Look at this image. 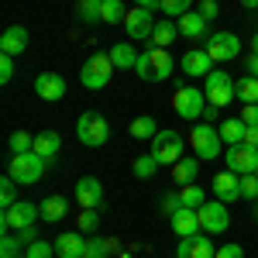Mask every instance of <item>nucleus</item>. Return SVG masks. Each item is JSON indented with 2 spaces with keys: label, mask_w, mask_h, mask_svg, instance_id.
Wrapping results in <instances>:
<instances>
[{
  "label": "nucleus",
  "mask_w": 258,
  "mask_h": 258,
  "mask_svg": "<svg viewBox=\"0 0 258 258\" xmlns=\"http://www.w3.org/2000/svg\"><path fill=\"white\" fill-rule=\"evenodd\" d=\"M135 73H138L145 83H165L169 76H172V55H169V48H159V45L145 48V52L138 55Z\"/></svg>",
  "instance_id": "obj_1"
},
{
  "label": "nucleus",
  "mask_w": 258,
  "mask_h": 258,
  "mask_svg": "<svg viewBox=\"0 0 258 258\" xmlns=\"http://www.w3.org/2000/svg\"><path fill=\"white\" fill-rule=\"evenodd\" d=\"M76 138L86 148H100V145H107V138H110V124H107V117L100 110H83L80 120H76Z\"/></svg>",
  "instance_id": "obj_2"
},
{
  "label": "nucleus",
  "mask_w": 258,
  "mask_h": 258,
  "mask_svg": "<svg viewBox=\"0 0 258 258\" xmlns=\"http://www.w3.org/2000/svg\"><path fill=\"white\" fill-rule=\"evenodd\" d=\"M45 165H48V162L41 159V155H35V152L11 155V162H7V176L14 179L18 186H31V182H38V179L45 176Z\"/></svg>",
  "instance_id": "obj_3"
},
{
  "label": "nucleus",
  "mask_w": 258,
  "mask_h": 258,
  "mask_svg": "<svg viewBox=\"0 0 258 258\" xmlns=\"http://www.w3.org/2000/svg\"><path fill=\"white\" fill-rule=\"evenodd\" d=\"M110 76H114V62H110V55H103V52H93L80 69V83L86 90H103L110 83Z\"/></svg>",
  "instance_id": "obj_4"
},
{
  "label": "nucleus",
  "mask_w": 258,
  "mask_h": 258,
  "mask_svg": "<svg viewBox=\"0 0 258 258\" xmlns=\"http://www.w3.org/2000/svg\"><path fill=\"white\" fill-rule=\"evenodd\" d=\"M207 93L197 90V86H179L176 93H172V110H176L182 120H200L203 117V110H207Z\"/></svg>",
  "instance_id": "obj_5"
},
{
  "label": "nucleus",
  "mask_w": 258,
  "mask_h": 258,
  "mask_svg": "<svg viewBox=\"0 0 258 258\" xmlns=\"http://www.w3.org/2000/svg\"><path fill=\"white\" fill-rule=\"evenodd\" d=\"M189 148H193V155L197 159H217L220 148H224V138H220V131L214 124H197L193 131H189Z\"/></svg>",
  "instance_id": "obj_6"
},
{
  "label": "nucleus",
  "mask_w": 258,
  "mask_h": 258,
  "mask_svg": "<svg viewBox=\"0 0 258 258\" xmlns=\"http://www.w3.org/2000/svg\"><path fill=\"white\" fill-rule=\"evenodd\" d=\"M234 86H238V80H234L231 73H224V69H214V73L203 80V93H207V100H210L214 107H227L231 100L238 97V93H234Z\"/></svg>",
  "instance_id": "obj_7"
},
{
  "label": "nucleus",
  "mask_w": 258,
  "mask_h": 258,
  "mask_svg": "<svg viewBox=\"0 0 258 258\" xmlns=\"http://www.w3.org/2000/svg\"><path fill=\"white\" fill-rule=\"evenodd\" d=\"M35 220H41V207L28 203V200H18L14 207H7L0 214V227L4 231H24V227H35Z\"/></svg>",
  "instance_id": "obj_8"
},
{
  "label": "nucleus",
  "mask_w": 258,
  "mask_h": 258,
  "mask_svg": "<svg viewBox=\"0 0 258 258\" xmlns=\"http://www.w3.org/2000/svg\"><path fill=\"white\" fill-rule=\"evenodd\" d=\"M207 55L214 62H231L241 55V38L234 35V31H214L210 38H207Z\"/></svg>",
  "instance_id": "obj_9"
},
{
  "label": "nucleus",
  "mask_w": 258,
  "mask_h": 258,
  "mask_svg": "<svg viewBox=\"0 0 258 258\" xmlns=\"http://www.w3.org/2000/svg\"><path fill=\"white\" fill-rule=\"evenodd\" d=\"M197 214H200V227H203L207 234H224V231L231 227L227 203H220V200H207V203L200 207Z\"/></svg>",
  "instance_id": "obj_10"
},
{
  "label": "nucleus",
  "mask_w": 258,
  "mask_h": 258,
  "mask_svg": "<svg viewBox=\"0 0 258 258\" xmlns=\"http://www.w3.org/2000/svg\"><path fill=\"white\" fill-rule=\"evenodd\" d=\"M152 155L162 162V165H176L182 159V135L179 131H159L152 138Z\"/></svg>",
  "instance_id": "obj_11"
},
{
  "label": "nucleus",
  "mask_w": 258,
  "mask_h": 258,
  "mask_svg": "<svg viewBox=\"0 0 258 258\" xmlns=\"http://www.w3.org/2000/svg\"><path fill=\"white\" fill-rule=\"evenodd\" d=\"M224 162H227V172H234V176H248V172H255L258 169V148H251V145H231L227 148V155H224Z\"/></svg>",
  "instance_id": "obj_12"
},
{
  "label": "nucleus",
  "mask_w": 258,
  "mask_h": 258,
  "mask_svg": "<svg viewBox=\"0 0 258 258\" xmlns=\"http://www.w3.org/2000/svg\"><path fill=\"white\" fill-rule=\"evenodd\" d=\"M155 14L152 11H145V7H131L127 11V18H124V28H127V35L135 41H141V38H152V31H155Z\"/></svg>",
  "instance_id": "obj_13"
},
{
  "label": "nucleus",
  "mask_w": 258,
  "mask_h": 258,
  "mask_svg": "<svg viewBox=\"0 0 258 258\" xmlns=\"http://www.w3.org/2000/svg\"><path fill=\"white\" fill-rule=\"evenodd\" d=\"M76 203L83 210H100L103 207V182L97 176H83L76 182Z\"/></svg>",
  "instance_id": "obj_14"
},
{
  "label": "nucleus",
  "mask_w": 258,
  "mask_h": 258,
  "mask_svg": "<svg viewBox=\"0 0 258 258\" xmlns=\"http://www.w3.org/2000/svg\"><path fill=\"white\" fill-rule=\"evenodd\" d=\"M217 251H214V241H210V234L203 231V234H193V238H182L176 248V258H214Z\"/></svg>",
  "instance_id": "obj_15"
},
{
  "label": "nucleus",
  "mask_w": 258,
  "mask_h": 258,
  "mask_svg": "<svg viewBox=\"0 0 258 258\" xmlns=\"http://www.w3.org/2000/svg\"><path fill=\"white\" fill-rule=\"evenodd\" d=\"M179 66H182L186 76H200V80H207V76L214 73V59L207 55V48H189Z\"/></svg>",
  "instance_id": "obj_16"
},
{
  "label": "nucleus",
  "mask_w": 258,
  "mask_h": 258,
  "mask_svg": "<svg viewBox=\"0 0 258 258\" xmlns=\"http://www.w3.org/2000/svg\"><path fill=\"white\" fill-rule=\"evenodd\" d=\"M35 93L45 103H55V100L66 97V80L59 73H41V76H35Z\"/></svg>",
  "instance_id": "obj_17"
},
{
  "label": "nucleus",
  "mask_w": 258,
  "mask_h": 258,
  "mask_svg": "<svg viewBox=\"0 0 258 258\" xmlns=\"http://www.w3.org/2000/svg\"><path fill=\"white\" fill-rule=\"evenodd\" d=\"M24 48H28V28H21V24H11V28H4V35H0V55H24Z\"/></svg>",
  "instance_id": "obj_18"
},
{
  "label": "nucleus",
  "mask_w": 258,
  "mask_h": 258,
  "mask_svg": "<svg viewBox=\"0 0 258 258\" xmlns=\"http://www.w3.org/2000/svg\"><path fill=\"white\" fill-rule=\"evenodd\" d=\"M169 224H172V231H176L179 238H193V234H200V231H203V227H200V214L193 210V207L176 210V214L169 217Z\"/></svg>",
  "instance_id": "obj_19"
},
{
  "label": "nucleus",
  "mask_w": 258,
  "mask_h": 258,
  "mask_svg": "<svg viewBox=\"0 0 258 258\" xmlns=\"http://www.w3.org/2000/svg\"><path fill=\"white\" fill-rule=\"evenodd\" d=\"M214 200H220V203H234V200H241V176H234V172H220V176H214Z\"/></svg>",
  "instance_id": "obj_20"
},
{
  "label": "nucleus",
  "mask_w": 258,
  "mask_h": 258,
  "mask_svg": "<svg viewBox=\"0 0 258 258\" xmlns=\"http://www.w3.org/2000/svg\"><path fill=\"white\" fill-rule=\"evenodd\" d=\"M83 251H86V241H83L80 231H66L55 238V255L59 258H83Z\"/></svg>",
  "instance_id": "obj_21"
},
{
  "label": "nucleus",
  "mask_w": 258,
  "mask_h": 258,
  "mask_svg": "<svg viewBox=\"0 0 258 258\" xmlns=\"http://www.w3.org/2000/svg\"><path fill=\"white\" fill-rule=\"evenodd\" d=\"M59 148H62V138H59V131H41V135H35V155H41L45 162H52L55 155H59Z\"/></svg>",
  "instance_id": "obj_22"
},
{
  "label": "nucleus",
  "mask_w": 258,
  "mask_h": 258,
  "mask_svg": "<svg viewBox=\"0 0 258 258\" xmlns=\"http://www.w3.org/2000/svg\"><path fill=\"white\" fill-rule=\"evenodd\" d=\"M38 207H41V220H45V224H59V220L69 214V200L66 197H45Z\"/></svg>",
  "instance_id": "obj_23"
},
{
  "label": "nucleus",
  "mask_w": 258,
  "mask_h": 258,
  "mask_svg": "<svg viewBox=\"0 0 258 258\" xmlns=\"http://www.w3.org/2000/svg\"><path fill=\"white\" fill-rule=\"evenodd\" d=\"M207 24H210V21L203 18L200 11H189V14L179 18V35H186V38H203V35H207Z\"/></svg>",
  "instance_id": "obj_24"
},
{
  "label": "nucleus",
  "mask_w": 258,
  "mask_h": 258,
  "mask_svg": "<svg viewBox=\"0 0 258 258\" xmlns=\"http://www.w3.org/2000/svg\"><path fill=\"white\" fill-rule=\"evenodd\" d=\"M107 55H110V62H114V69H131V66H138V55H141V52H135V48H131V41H117Z\"/></svg>",
  "instance_id": "obj_25"
},
{
  "label": "nucleus",
  "mask_w": 258,
  "mask_h": 258,
  "mask_svg": "<svg viewBox=\"0 0 258 258\" xmlns=\"http://www.w3.org/2000/svg\"><path fill=\"white\" fill-rule=\"evenodd\" d=\"M197 172H200V159H179L172 165V182L176 186H189L197 179Z\"/></svg>",
  "instance_id": "obj_26"
},
{
  "label": "nucleus",
  "mask_w": 258,
  "mask_h": 258,
  "mask_svg": "<svg viewBox=\"0 0 258 258\" xmlns=\"http://www.w3.org/2000/svg\"><path fill=\"white\" fill-rule=\"evenodd\" d=\"M162 127H159V120L155 117H148V114H141V117L131 120V138H138V141H152L155 135H159Z\"/></svg>",
  "instance_id": "obj_27"
},
{
  "label": "nucleus",
  "mask_w": 258,
  "mask_h": 258,
  "mask_svg": "<svg viewBox=\"0 0 258 258\" xmlns=\"http://www.w3.org/2000/svg\"><path fill=\"white\" fill-rule=\"evenodd\" d=\"M244 127H248V124L241 117H227L217 131H220V138H224V145L231 148V145H241V141H244Z\"/></svg>",
  "instance_id": "obj_28"
},
{
  "label": "nucleus",
  "mask_w": 258,
  "mask_h": 258,
  "mask_svg": "<svg viewBox=\"0 0 258 258\" xmlns=\"http://www.w3.org/2000/svg\"><path fill=\"white\" fill-rule=\"evenodd\" d=\"M124 18H127L124 0H100V21L103 24H124Z\"/></svg>",
  "instance_id": "obj_29"
},
{
  "label": "nucleus",
  "mask_w": 258,
  "mask_h": 258,
  "mask_svg": "<svg viewBox=\"0 0 258 258\" xmlns=\"http://www.w3.org/2000/svg\"><path fill=\"white\" fill-rule=\"evenodd\" d=\"M176 35H179V24H172V21H159L155 31H152V41H155L159 48H169V45L176 41Z\"/></svg>",
  "instance_id": "obj_30"
},
{
  "label": "nucleus",
  "mask_w": 258,
  "mask_h": 258,
  "mask_svg": "<svg viewBox=\"0 0 258 258\" xmlns=\"http://www.w3.org/2000/svg\"><path fill=\"white\" fill-rule=\"evenodd\" d=\"M110 251H117V241L114 238H93V241H86L83 258H107Z\"/></svg>",
  "instance_id": "obj_31"
},
{
  "label": "nucleus",
  "mask_w": 258,
  "mask_h": 258,
  "mask_svg": "<svg viewBox=\"0 0 258 258\" xmlns=\"http://www.w3.org/2000/svg\"><path fill=\"white\" fill-rule=\"evenodd\" d=\"M159 165H162V162L155 159L152 152H148V155H138V159H135L131 172H135V179H152L155 172H159Z\"/></svg>",
  "instance_id": "obj_32"
},
{
  "label": "nucleus",
  "mask_w": 258,
  "mask_h": 258,
  "mask_svg": "<svg viewBox=\"0 0 258 258\" xmlns=\"http://www.w3.org/2000/svg\"><path fill=\"white\" fill-rule=\"evenodd\" d=\"M234 93H238L241 103H258V76H241Z\"/></svg>",
  "instance_id": "obj_33"
},
{
  "label": "nucleus",
  "mask_w": 258,
  "mask_h": 258,
  "mask_svg": "<svg viewBox=\"0 0 258 258\" xmlns=\"http://www.w3.org/2000/svg\"><path fill=\"white\" fill-rule=\"evenodd\" d=\"M179 197H182V207H193V210H200L203 203H207V193L200 189V186H179Z\"/></svg>",
  "instance_id": "obj_34"
},
{
  "label": "nucleus",
  "mask_w": 258,
  "mask_h": 258,
  "mask_svg": "<svg viewBox=\"0 0 258 258\" xmlns=\"http://www.w3.org/2000/svg\"><path fill=\"white\" fill-rule=\"evenodd\" d=\"M159 11L165 14V18H182V14H189L193 11V0H162L159 4Z\"/></svg>",
  "instance_id": "obj_35"
},
{
  "label": "nucleus",
  "mask_w": 258,
  "mask_h": 258,
  "mask_svg": "<svg viewBox=\"0 0 258 258\" xmlns=\"http://www.w3.org/2000/svg\"><path fill=\"white\" fill-rule=\"evenodd\" d=\"M7 145H11V155H24V152L35 148V135H28V131H14Z\"/></svg>",
  "instance_id": "obj_36"
},
{
  "label": "nucleus",
  "mask_w": 258,
  "mask_h": 258,
  "mask_svg": "<svg viewBox=\"0 0 258 258\" xmlns=\"http://www.w3.org/2000/svg\"><path fill=\"white\" fill-rule=\"evenodd\" d=\"M176 210H182V197H179V189L162 193V197H159V214H162V217H172Z\"/></svg>",
  "instance_id": "obj_37"
},
{
  "label": "nucleus",
  "mask_w": 258,
  "mask_h": 258,
  "mask_svg": "<svg viewBox=\"0 0 258 258\" xmlns=\"http://www.w3.org/2000/svg\"><path fill=\"white\" fill-rule=\"evenodd\" d=\"M14 203H18V182L11 176H4L0 179V207L7 210V207H14Z\"/></svg>",
  "instance_id": "obj_38"
},
{
  "label": "nucleus",
  "mask_w": 258,
  "mask_h": 258,
  "mask_svg": "<svg viewBox=\"0 0 258 258\" xmlns=\"http://www.w3.org/2000/svg\"><path fill=\"white\" fill-rule=\"evenodd\" d=\"M76 18L80 21H100V0H76Z\"/></svg>",
  "instance_id": "obj_39"
},
{
  "label": "nucleus",
  "mask_w": 258,
  "mask_h": 258,
  "mask_svg": "<svg viewBox=\"0 0 258 258\" xmlns=\"http://www.w3.org/2000/svg\"><path fill=\"white\" fill-rule=\"evenodd\" d=\"M21 238H11L7 231H4V238H0V258H21Z\"/></svg>",
  "instance_id": "obj_40"
},
{
  "label": "nucleus",
  "mask_w": 258,
  "mask_h": 258,
  "mask_svg": "<svg viewBox=\"0 0 258 258\" xmlns=\"http://www.w3.org/2000/svg\"><path fill=\"white\" fill-rule=\"evenodd\" d=\"M24 255L28 258H52L55 255V244H48V241H31V244H28V248H24Z\"/></svg>",
  "instance_id": "obj_41"
},
{
  "label": "nucleus",
  "mask_w": 258,
  "mask_h": 258,
  "mask_svg": "<svg viewBox=\"0 0 258 258\" xmlns=\"http://www.w3.org/2000/svg\"><path fill=\"white\" fill-rule=\"evenodd\" d=\"M241 200H258V176L255 172L241 176Z\"/></svg>",
  "instance_id": "obj_42"
},
{
  "label": "nucleus",
  "mask_w": 258,
  "mask_h": 258,
  "mask_svg": "<svg viewBox=\"0 0 258 258\" xmlns=\"http://www.w3.org/2000/svg\"><path fill=\"white\" fill-rule=\"evenodd\" d=\"M97 224H100V214H97V210H83L80 217H76V227H80V231H86V234H90V231H97Z\"/></svg>",
  "instance_id": "obj_43"
},
{
  "label": "nucleus",
  "mask_w": 258,
  "mask_h": 258,
  "mask_svg": "<svg viewBox=\"0 0 258 258\" xmlns=\"http://www.w3.org/2000/svg\"><path fill=\"white\" fill-rule=\"evenodd\" d=\"M214 258H244V248L234 244V241H227V244H220V248H217V255H214Z\"/></svg>",
  "instance_id": "obj_44"
},
{
  "label": "nucleus",
  "mask_w": 258,
  "mask_h": 258,
  "mask_svg": "<svg viewBox=\"0 0 258 258\" xmlns=\"http://www.w3.org/2000/svg\"><path fill=\"white\" fill-rule=\"evenodd\" d=\"M14 80V55H0V83Z\"/></svg>",
  "instance_id": "obj_45"
},
{
  "label": "nucleus",
  "mask_w": 258,
  "mask_h": 258,
  "mask_svg": "<svg viewBox=\"0 0 258 258\" xmlns=\"http://www.w3.org/2000/svg\"><path fill=\"white\" fill-rule=\"evenodd\" d=\"M200 14H203L207 21H214L220 14V4H217V0H200Z\"/></svg>",
  "instance_id": "obj_46"
},
{
  "label": "nucleus",
  "mask_w": 258,
  "mask_h": 258,
  "mask_svg": "<svg viewBox=\"0 0 258 258\" xmlns=\"http://www.w3.org/2000/svg\"><path fill=\"white\" fill-rule=\"evenodd\" d=\"M241 120L251 127V124H258V103H244L241 107Z\"/></svg>",
  "instance_id": "obj_47"
},
{
  "label": "nucleus",
  "mask_w": 258,
  "mask_h": 258,
  "mask_svg": "<svg viewBox=\"0 0 258 258\" xmlns=\"http://www.w3.org/2000/svg\"><path fill=\"white\" fill-rule=\"evenodd\" d=\"M18 238H21V244L28 248L31 241H38V231H35V227H24V231H18Z\"/></svg>",
  "instance_id": "obj_48"
},
{
  "label": "nucleus",
  "mask_w": 258,
  "mask_h": 258,
  "mask_svg": "<svg viewBox=\"0 0 258 258\" xmlns=\"http://www.w3.org/2000/svg\"><path fill=\"white\" fill-rule=\"evenodd\" d=\"M244 145H251V148H258V124H251V127H244Z\"/></svg>",
  "instance_id": "obj_49"
},
{
  "label": "nucleus",
  "mask_w": 258,
  "mask_h": 258,
  "mask_svg": "<svg viewBox=\"0 0 258 258\" xmlns=\"http://www.w3.org/2000/svg\"><path fill=\"white\" fill-rule=\"evenodd\" d=\"M244 69H248V76H258V52H251V55L244 59Z\"/></svg>",
  "instance_id": "obj_50"
},
{
  "label": "nucleus",
  "mask_w": 258,
  "mask_h": 258,
  "mask_svg": "<svg viewBox=\"0 0 258 258\" xmlns=\"http://www.w3.org/2000/svg\"><path fill=\"white\" fill-rule=\"evenodd\" d=\"M217 110H220V107L207 103V110H203V120H207V124H214V120H217Z\"/></svg>",
  "instance_id": "obj_51"
},
{
  "label": "nucleus",
  "mask_w": 258,
  "mask_h": 258,
  "mask_svg": "<svg viewBox=\"0 0 258 258\" xmlns=\"http://www.w3.org/2000/svg\"><path fill=\"white\" fill-rule=\"evenodd\" d=\"M162 0H135V7H145V11H155Z\"/></svg>",
  "instance_id": "obj_52"
},
{
  "label": "nucleus",
  "mask_w": 258,
  "mask_h": 258,
  "mask_svg": "<svg viewBox=\"0 0 258 258\" xmlns=\"http://www.w3.org/2000/svg\"><path fill=\"white\" fill-rule=\"evenodd\" d=\"M241 7H248V11H255V7H258V0H241Z\"/></svg>",
  "instance_id": "obj_53"
},
{
  "label": "nucleus",
  "mask_w": 258,
  "mask_h": 258,
  "mask_svg": "<svg viewBox=\"0 0 258 258\" xmlns=\"http://www.w3.org/2000/svg\"><path fill=\"white\" fill-rule=\"evenodd\" d=\"M251 52H258V35H255V38H251Z\"/></svg>",
  "instance_id": "obj_54"
},
{
  "label": "nucleus",
  "mask_w": 258,
  "mask_h": 258,
  "mask_svg": "<svg viewBox=\"0 0 258 258\" xmlns=\"http://www.w3.org/2000/svg\"><path fill=\"white\" fill-rule=\"evenodd\" d=\"M255 217H258V200H255Z\"/></svg>",
  "instance_id": "obj_55"
},
{
  "label": "nucleus",
  "mask_w": 258,
  "mask_h": 258,
  "mask_svg": "<svg viewBox=\"0 0 258 258\" xmlns=\"http://www.w3.org/2000/svg\"><path fill=\"white\" fill-rule=\"evenodd\" d=\"M255 176H258V169H255Z\"/></svg>",
  "instance_id": "obj_56"
},
{
  "label": "nucleus",
  "mask_w": 258,
  "mask_h": 258,
  "mask_svg": "<svg viewBox=\"0 0 258 258\" xmlns=\"http://www.w3.org/2000/svg\"><path fill=\"white\" fill-rule=\"evenodd\" d=\"M21 258H28V255H21Z\"/></svg>",
  "instance_id": "obj_57"
}]
</instances>
